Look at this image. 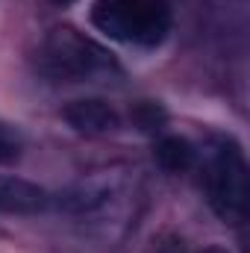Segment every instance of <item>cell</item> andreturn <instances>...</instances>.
<instances>
[{"label": "cell", "instance_id": "6da1fadb", "mask_svg": "<svg viewBox=\"0 0 250 253\" xmlns=\"http://www.w3.org/2000/svg\"><path fill=\"white\" fill-rule=\"evenodd\" d=\"M91 24L115 42L156 47L171 33V6L165 0H94Z\"/></svg>", "mask_w": 250, "mask_h": 253}, {"label": "cell", "instance_id": "7a4b0ae2", "mask_svg": "<svg viewBox=\"0 0 250 253\" xmlns=\"http://www.w3.org/2000/svg\"><path fill=\"white\" fill-rule=\"evenodd\" d=\"M39 62L50 77L68 80V83H94L118 71V65L106 47L77 33L74 27H56L47 33Z\"/></svg>", "mask_w": 250, "mask_h": 253}, {"label": "cell", "instance_id": "3957f363", "mask_svg": "<svg viewBox=\"0 0 250 253\" xmlns=\"http://www.w3.org/2000/svg\"><path fill=\"white\" fill-rule=\"evenodd\" d=\"M248 197L250 186L245 153L233 138H221L212 147V156L206 165V200L221 221L239 224L248 215Z\"/></svg>", "mask_w": 250, "mask_h": 253}, {"label": "cell", "instance_id": "277c9868", "mask_svg": "<svg viewBox=\"0 0 250 253\" xmlns=\"http://www.w3.org/2000/svg\"><path fill=\"white\" fill-rule=\"evenodd\" d=\"M62 118L71 129H77L83 135H103V132L118 129V124H121L118 112L106 100H97V97L71 100L62 109Z\"/></svg>", "mask_w": 250, "mask_h": 253}, {"label": "cell", "instance_id": "5b68a950", "mask_svg": "<svg viewBox=\"0 0 250 253\" xmlns=\"http://www.w3.org/2000/svg\"><path fill=\"white\" fill-rule=\"evenodd\" d=\"M50 206V194L21 177H0V212L3 215H39Z\"/></svg>", "mask_w": 250, "mask_h": 253}, {"label": "cell", "instance_id": "8992f818", "mask_svg": "<svg viewBox=\"0 0 250 253\" xmlns=\"http://www.w3.org/2000/svg\"><path fill=\"white\" fill-rule=\"evenodd\" d=\"M153 156H156L159 168L168 171V174H183V171H188L194 165V147L183 135H162L156 141Z\"/></svg>", "mask_w": 250, "mask_h": 253}, {"label": "cell", "instance_id": "52a82bcc", "mask_svg": "<svg viewBox=\"0 0 250 253\" xmlns=\"http://www.w3.org/2000/svg\"><path fill=\"white\" fill-rule=\"evenodd\" d=\"M129 118H132V124L138 126L141 132H156L159 126L168 121L165 109H162L159 103H153V100H141V103H135L132 112H129Z\"/></svg>", "mask_w": 250, "mask_h": 253}, {"label": "cell", "instance_id": "ba28073f", "mask_svg": "<svg viewBox=\"0 0 250 253\" xmlns=\"http://www.w3.org/2000/svg\"><path fill=\"white\" fill-rule=\"evenodd\" d=\"M21 156V135L12 126L0 124V165H12Z\"/></svg>", "mask_w": 250, "mask_h": 253}, {"label": "cell", "instance_id": "9c48e42d", "mask_svg": "<svg viewBox=\"0 0 250 253\" xmlns=\"http://www.w3.org/2000/svg\"><path fill=\"white\" fill-rule=\"evenodd\" d=\"M53 6H71V3H77V0H50Z\"/></svg>", "mask_w": 250, "mask_h": 253}, {"label": "cell", "instance_id": "30bf717a", "mask_svg": "<svg viewBox=\"0 0 250 253\" xmlns=\"http://www.w3.org/2000/svg\"><path fill=\"white\" fill-rule=\"evenodd\" d=\"M203 253H227V251H224V248H206Z\"/></svg>", "mask_w": 250, "mask_h": 253}]
</instances>
